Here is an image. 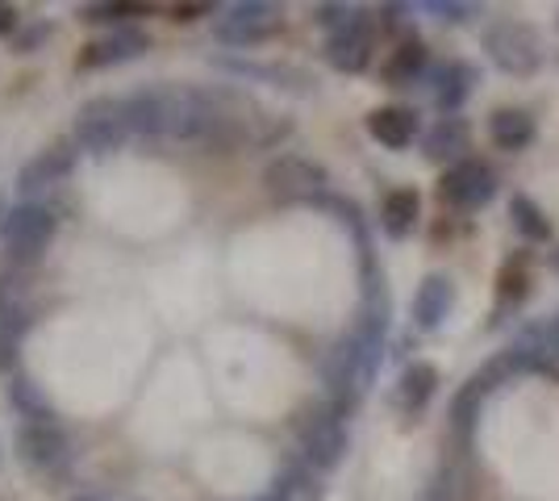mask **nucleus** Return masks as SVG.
Returning a JSON list of instances; mask_svg holds the SVG:
<instances>
[{
    "label": "nucleus",
    "mask_w": 559,
    "mask_h": 501,
    "mask_svg": "<svg viewBox=\"0 0 559 501\" xmlns=\"http://www.w3.org/2000/svg\"><path fill=\"white\" fill-rule=\"evenodd\" d=\"M384 331L389 326H376L368 318H359V326L330 347L326 363H322V377H326L330 406L338 409V414L359 409V402L368 397V389L376 381V368L384 359Z\"/></svg>",
    "instance_id": "1"
},
{
    "label": "nucleus",
    "mask_w": 559,
    "mask_h": 501,
    "mask_svg": "<svg viewBox=\"0 0 559 501\" xmlns=\"http://www.w3.org/2000/svg\"><path fill=\"white\" fill-rule=\"evenodd\" d=\"M293 434L301 443L309 468H338L343 455H347V427H343V414L334 406H322V402H309V406L297 409L293 418Z\"/></svg>",
    "instance_id": "2"
},
{
    "label": "nucleus",
    "mask_w": 559,
    "mask_h": 501,
    "mask_svg": "<svg viewBox=\"0 0 559 501\" xmlns=\"http://www.w3.org/2000/svg\"><path fill=\"white\" fill-rule=\"evenodd\" d=\"M480 43L489 50L492 68H501L506 75H535L543 68V38H538L535 25L492 17L480 34Z\"/></svg>",
    "instance_id": "3"
},
{
    "label": "nucleus",
    "mask_w": 559,
    "mask_h": 501,
    "mask_svg": "<svg viewBox=\"0 0 559 501\" xmlns=\"http://www.w3.org/2000/svg\"><path fill=\"white\" fill-rule=\"evenodd\" d=\"M263 189L272 192L276 201H288V205H322L330 189V176L322 164L305 159V155H280L263 167Z\"/></svg>",
    "instance_id": "4"
},
{
    "label": "nucleus",
    "mask_w": 559,
    "mask_h": 501,
    "mask_svg": "<svg viewBox=\"0 0 559 501\" xmlns=\"http://www.w3.org/2000/svg\"><path fill=\"white\" fill-rule=\"evenodd\" d=\"M59 217L50 214L47 205H13L4 214V247L13 263H38L47 255V247L55 242Z\"/></svg>",
    "instance_id": "5"
},
{
    "label": "nucleus",
    "mask_w": 559,
    "mask_h": 501,
    "mask_svg": "<svg viewBox=\"0 0 559 501\" xmlns=\"http://www.w3.org/2000/svg\"><path fill=\"white\" fill-rule=\"evenodd\" d=\"M284 29V13L267 0H242V4H230L226 17L217 22V38L226 47H259L267 38H276Z\"/></svg>",
    "instance_id": "6"
},
{
    "label": "nucleus",
    "mask_w": 559,
    "mask_h": 501,
    "mask_svg": "<svg viewBox=\"0 0 559 501\" xmlns=\"http://www.w3.org/2000/svg\"><path fill=\"white\" fill-rule=\"evenodd\" d=\"M130 126H126V105L114 100V96H96L80 109L75 118V143L93 155H105V151H117L126 143Z\"/></svg>",
    "instance_id": "7"
},
{
    "label": "nucleus",
    "mask_w": 559,
    "mask_h": 501,
    "mask_svg": "<svg viewBox=\"0 0 559 501\" xmlns=\"http://www.w3.org/2000/svg\"><path fill=\"white\" fill-rule=\"evenodd\" d=\"M492 192H497V176L480 159H460L439 180V196L455 210H480L485 201H492Z\"/></svg>",
    "instance_id": "8"
},
{
    "label": "nucleus",
    "mask_w": 559,
    "mask_h": 501,
    "mask_svg": "<svg viewBox=\"0 0 559 501\" xmlns=\"http://www.w3.org/2000/svg\"><path fill=\"white\" fill-rule=\"evenodd\" d=\"M17 281L4 272L0 276V372L4 377H13V368H17V356H22V338L29 331V310L22 306V297H17Z\"/></svg>",
    "instance_id": "9"
},
{
    "label": "nucleus",
    "mask_w": 559,
    "mask_h": 501,
    "mask_svg": "<svg viewBox=\"0 0 559 501\" xmlns=\"http://www.w3.org/2000/svg\"><path fill=\"white\" fill-rule=\"evenodd\" d=\"M326 63L343 75H359L372 63V22H368L364 9H359V17L347 29H338V34L326 38Z\"/></svg>",
    "instance_id": "10"
},
{
    "label": "nucleus",
    "mask_w": 559,
    "mask_h": 501,
    "mask_svg": "<svg viewBox=\"0 0 559 501\" xmlns=\"http://www.w3.org/2000/svg\"><path fill=\"white\" fill-rule=\"evenodd\" d=\"M17 455L34 473H59V468H68L71 443L55 422L50 427H22L17 430Z\"/></svg>",
    "instance_id": "11"
},
{
    "label": "nucleus",
    "mask_w": 559,
    "mask_h": 501,
    "mask_svg": "<svg viewBox=\"0 0 559 501\" xmlns=\"http://www.w3.org/2000/svg\"><path fill=\"white\" fill-rule=\"evenodd\" d=\"M146 47H151V38H146L142 29H130V25H121V29H114V34H105V38H93L88 47H80V55H75V68H80V72L114 68V63H126V59H139Z\"/></svg>",
    "instance_id": "12"
},
{
    "label": "nucleus",
    "mask_w": 559,
    "mask_h": 501,
    "mask_svg": "<svg viewBox=\"0 0 559 501\" xmlns=\"http://www.w3.org/2000/svg\"><path fill=\"white\" fill-rule=\"evenodd\" d=\"M455 306V285H451V276L443 272H435V276H426L414 293V326L418 331H439L447 322V313Z\"/></svg>",
    "instance_id": "13"
},
{
    "label": "nucleus",
    "mask_w": 559,
    "mask_h": 501,
    "mask_svg": "<svg viewBox=\"0 0 559 501\" xmlns=\"http://www.w3.org/2000/svg\"><path fill=\"white\" fill-rule=\"evenodd\" d=\"M368 134L389 151H405L418 139V114L405 105H380L368 114Z\"/></svg>",
    "instance_id": "14"
},
{
    "label": "nucleus",
    "mask_w": 559,
    "mask_h": 501,
    "mask_svg": "<svg viewBox=\"0 0 559 501\" xmlns=\"http://www.w3.org/2000/svg\"><path fill=\"white\" fill-rule=\"evenodd\" d=\"M435 389H439V368L418 359V363H409V368L396 377L393 406L401 409V414H421V406L435 397Z\"/></svg>",
    "instance_id": "15"
},
{
    "label": "nucleus",
    "mask_w": 559,
    "mask_h": 501,
    "mask_svg": "<svg viewBox=\"0 0 559 501\" xmlns=\"http://www.w3.org/2000/svg\"><path fill=\"white\" fill-rule=\"evenodd\" d=\"M71 167H75V155H71L68 146H50V151L34 155V159L22 167V176H17V189H22V192L55 189V184H63V180H68Z\"/></svg>",
    "instance_id": "16"
},
{
    "label": "nucleus",
    "mask_w": 559,
    "mask_h": 501,
    "mask_svg": "<svg viewBox=\"0 0 559 501\" xmlns=\"http://www.w3.org/2000/svg\"><path fill=\"white\" fill-rule=\"evenodd\" d=\"M4 397L25 418V427H50L55 422V406L47 402V393L29 381V377H22V372H13L4 381Z\"/></svg>",
    "instance_id": "17"
},
{
    "label": "nucleus",
    "mask_w": 559,
    "mask_h": 501,
    "mask_svg": "<svg viewBox=\"0 0 559 501\" xmlns=\"http://www.w3.org/2000/svg\"><path fill=\"white\" fill-rule=\"evenodd\" d=\"M121 105H126V126H130V134H142V139L164 134V96H159V88H142V93L126 96Z\"/></svg>",
    "instance_id": "18"
},
{
    "label": "nucleus",
    "mask_w": 559,
    "mask_h": 501,
    "mask_svg": "<svg viewBox=\"0 0 559 501\" xmlns=\"http://www.w3.org/2000/svg\"><path fill=\"white\" fill-rule=\"evenodd\" d=\"M421 217V196L414 189H393L380 205V226L393 235V239H405Z\"/></svg>",
    "instance_id": "19"
},
{
    "label": "nucleus",
    "mask_w": 559,
    "mask_h": 501,
    "mask_svg": "<svg viewBox=\"0 0 559 501\" xmlns=\"http://www.w3.org/2000/svg\"><path fill=\"white\" fill-rule=\"evenodd\" d=\"M489 134L501 151H522L535 143V118L526 109H497L489 118Z\"/></svg>",
    "instance_id": "20"
},
{
    "label": "nucleus",
    "mask_w": 559,
    "mask_h": 501,
    "mask_svg": "<svg viewBox=\"0 0 559 501\" xmlns=\"http://www.w3.org/2000/svg\"><path fill=\"white\" fill-rule=\"evenodd\" d=\"M426 68V47H421L418 38H401L396 50H389V63H384V84H393V88H405V84H414Z\"/></svg>",
    "instance_id": "21"
},
{
    "label": "nucleus",
    "mask_w": 559,
    "mask_h": 501,
    "mask_svg": "<svg viewBox=\"0 0 559 501\" xmlns=\"http://www.w3.org/2000/svg\"><path fill=\"white\" fill-rule=\"evenodd\" d=\"M421 146H426L430 159H455L460 151H467V121H460V118L435 121L430 134L421 139ZM455 164H460V159H455Z\"/></svg>",
    "instance_id": "22"
},
{
    "label": "nucleus",
    "mask_w": 559,
    "mask_h": 501,
    "mask_svg": "<svg viewBox=\"0 0 559 501\" xmlns=\"http://www.w3.org/2000/svg\"><path fill=\"white\" fill-rule=\"evenodd\" d=\"M510 217H513V230L522 235L526 242H547L551 239V222H547V214L538 210L531 196H513L510 201Z\"/></svg>",
    "instance_id": "23"
},
{
    "label": "nucleus",
    "mask_w": 559,
    "mask_h": 501,
    "mask_svg": "<svg viewBox=\"0 0 559 501\" xmlns=\"http://www.w3.org/2000/svg\"><path fill=\"white\" fill-rule=\"evenodd\" d=\"M467 84H472V72L460 68V63L439 72V93H435V100H439V109H443V114H455V109L464 105Z\"/></svg>",
    "instance_id": "24"
},
{
    "label": "nucleus",
    "mask_w": 559,
    "mask_h": 501,
    "mask_svg": "<svg viewBox=\"0 0 559 501\" xmlns=\"http://www.w3.org/2000/svg\"><path fill=\"white\" fill-rule=\"evenodd\" d=\"M151 4H130V0H114V4H84L80 9V22H117V29L134 17H146Z\"/></svg>",
    "instance_id": "25"
},
{
    "label": "nucleus",
    "mask_w": 559,
    "mask_h": 501,
    "mask_svg": "<svg viewBox=\"0 0 559 501\" xmlns=\"http://www.w3.org/2000/svg\"><path fill=\"white\" fill-rule=\"evenodd\" d=\"M497 288L506 301H522L531 293V272H526V260H510L497 276Z\"/></svg>",
    "instance_id": "26"
},
{
    "label": "nucleus",
    "mask_w": 559,
    "mask_h": 501,
    "mask_svg": "<svg viewBox=\"0 0 559 501\" xmlns=\"http://www.w3.org/2000/svg\"><path fill=\"white\" fill-rule=\"evenodd\" d=\"M359 17V9H350V4H318L313 9V22L326 25L330 34H338V29H347L350 22Z\"/></svg>",
    "instance_id": "27"
},
{
    "label": "nucleus",
    "mask_w": 559,
    "mask_h": 501,
    "mask_svg": "<svg viewBox=\"0 0 559 501\" xmlns=\"http://www.w3.org/2000/svg\"><path fill=\"white\" fill-rule=\"evenodd\" d=\"M526 338H535L538 347L559 363V313L551 318V322H543V326H535V331H526Z\"/></svg>",
    "instance_id": "28"
},
{
    "label": "nucleus",
    "mask_w": 559,
    "mask_h": 501,
    "mask_svg": "<svg viewBox=\"0 0 559 501\" xmlns=\"http://www.w3.org/2000/svg\"><path fill=\"white\" fill-rule=\"evenodd\" d=\"M421 9H426V13H439L443 22H464L467 13H472V4H447V0H426Z\"/></svg>",
    "instance_id": "29"
},
{
    "label": "nucleus",
    "mask_w": 559,
    "mask_h": 501,
    "mask_svg": "<svg viewBox=\"0 0 559 501\" xmlns=\"http://www.w3.org/2000/svg\"><path fill=\"white\" fill-rule=\"evenodd\" d=\"M213 4H171V22H201V17H210Z\"/></svg>",
    "instance_id": "30"
},
{
    "label": "nucleus",
    "mask_w": 559,
    "mask_h": 501,
    "mask_svg": "<svg viewBox=\"0 0 559 501\" xmlns=\"http://www.w3.org/2000/svg\"><path fill=\"white\" fill-rule=\"evenodd\" d=\"M17 22H22V17H17V9H13V4H0V38H4V34H13Z\"/></svg>",
    "instance_id": "31"
},
{
    "label": "nucleus",
    "mask_w": 559,
    "mask_h": 501,
    "mask_svg": "<svg viewBox=\"0 0 559 501\" xmlns=\"http://www.w3.org/2000/svg\"><path fill=\"white\" fill-rule=\"evenodd\" d=\"M421 501H455V498H451V485L439 477L435 485H430V489H426V498H421Z\"/></svg>",
    "instance_id": "32"
},
{
    "label": "nucleus",
    "mask_w": 559,
    "mask_h": 501,
    "mask_svg": "<svg viewBox=\"0 0 559 501\" xmlns=\"http://www.w3.org/2000/svg\"><path fill=\"white\" fill-rule=\"evenodd\" d=\"M71 501H100V498H71Z\"/></svg>",
    "instance_id": "33"
}]
</instances>
